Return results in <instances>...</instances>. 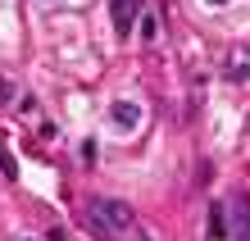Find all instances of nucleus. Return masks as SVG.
Segmentation results:
<instances>
[{
    "mask_svg": "<svg viewBox=\"0 0 250 241\" xmlns=\"http://www.w3.org/2000/svg\"><path fill=\"white\" fill-rule=\"evenodd\" d=\"M86 223H91V228L105 237V241H114V232L132 228V209L119 205V200H96L91 209H86Z\"/></svg>",
    "mask_w": 250,
    "mask_h": 241,
    "instance_id": "obj_1",
    "label": "nucleus"
},
{
    "mask_svg": "<svg viewBox=\"0 0 250 241\" xmlns=\"http://www.w3.org/2000/svg\"><path fill=\"white\" fill-rule=\"evenodd\" d=\"M109 14H114V32L132 37V23H137V0H109Z\"/></svg>",
    "mask_w": 250,
    "mask_h": 241,
    "instance_id": "obj_2",
    "label": "nucleus"
},
{
    "mask_svg": "<svg viewBox=\"0 0 250 241\" xmlns=\"http://www.w3.org/2000/svg\"><path fill=\"white\" fill-rule=\"evenodd\" d=\"M109 118H114V128L132 132V128L141 123V110H137V105H132V100H119V105H114V110H109Z\"/></svg>",
    "mask_w": 250,
    "mask_h": 241,
    "instance_id": "obj_3",
    "label": "nucleus"
},
{
    "mask_svg": "<svg viewBox=\"0 0 250 241\" xmlns=\"http://www.w3.org/2000/svg\"><path fill=\"white\" fill-rule=\"evenodd\" d=\"M209 237H228L223 232V209H218V205L209 209Z\"/></svg>",
    "mask_w": 250,
    "mask_h": 241,
    "instance_id": "obj_4",
    "label": "nucleus"
},
{
    "mask_svg": "<svg viewBox=\"0 0 250 241\" xmlns=\"http://www.w3.org/2000/svg\"><path fill=\"white\" fill-rule=\"evenodd\" d=\"M205 5H228V0H205Z\"/></svg>",
    "mask_w": 250,
    "mask_h": 241,
    "instance_id": "obj_5",
    "label": "nucleus"
}]
</instances>
